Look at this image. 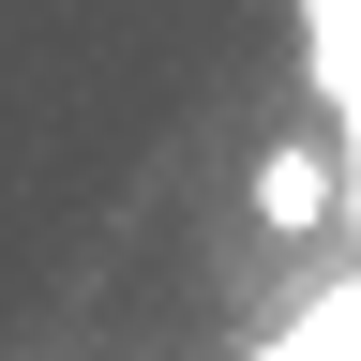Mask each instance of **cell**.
<instances>
[{
	"instance_id": "6da1fadb",
	"label": "cell",
	"mask_w": 361,
	"mask_h": 361,
	"mask_svg": "<svg viewBox=\"0 0 361 361\" xmlns=\"http://www.w3.org/2000/svg\"><path fill=\"white\" fill-rule=\"evenodd\" d=\"M301 45H316V90H331V196L361 226V0H301Z\"/></svg>"
},
{
	"instance_id": "7a4b0ae2",
	"label": "cell",
	"mask_w": 361,
	"mask_h": 361,
	"mask_svg": "<svg viewBox=\"0 0 361 361\" xmlns=\"http://www.w3.org/2000/svg\"><path fill=\"white\" fill-rule=\"evenodd\" d=\"M346 196H331V151H301V135H286V151H256V226H271V241H301V226H331Z\"/></svg>"
}]
</instances>
